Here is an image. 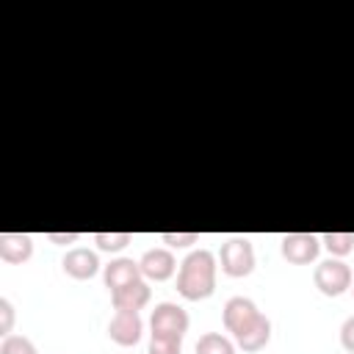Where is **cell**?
I'll use <instances>...</instances> for the list:
<instances>
[{
  "instance_id": "cell-1",
  "label": "cell",
  "mask_w": 354,
  "mask_h": 354,
  "mask_svg": "<svg viewBox=\"0 0 354 354\" xmlns=\"http://www.w3.org/2000/svg\"><path fill=\"white\" fill-rule=\"evenodd\" d=\"M216 290V254L210 249H194L177 271V293L188 301L207 299Z\"/></svg>"
},
{
  "instance_id": "cell-2",
  "label": "cell",
  "mask_w": 354,
  "mask_h": 354,
  "mask_svg": "<svg viewBox=\"0 0 354 354\" xmlns=\"http://www.w3.org/2000/svg\"><path fill=\"white\" fill-rule=\"evenodd\" d=\"M218 263H221V271L227 277H246L252 274L254 268V246L249 243V238H227L221 243V252H218Z\"/></svg>"
},
{
  "instance_id": "cell-3",
  "label": "cell",
  "mask_w": 354,
  "mask_h": 354,
  "mask_svg": "<svg viewBox=\"0 0 354 354\" xmlns=\"http://www.w3.org/2000/svg\"><path fill=\"white\" fill-rule=\"evenodd\" d=\"M351 279H354L351 277V268L343 260H335V257L318 263L315 271H313V282H315V288L324 296H340V293H346L351 288Z\"/></svg>"
},
{
  "instance_id": "cell-4",
  "label": "cell",
  "mask_w": 354,
  "mask_h": 354,
  "mask_svg": "<svg viewBox=\"0 0 354 354\" xmlns=\"http://www.w3.org/2000/svg\"><path fill=\"white\" fill-rule=\"evenodd\" d=\"M188 313L174 304V301H160L155 304L152 315H149V326L152 335H166V337H183L188 332Z\"/></svg>"
},
{
  "instance_id": "cell-5",
  "label": "cell",
  "mask_w": 354,
  "mask_h": 354,
  "mask_svg": "<svg viewBox=\"0 0 354 354\" xmlns=\"http://www.w3.org/2000/svg\"><path fill=\"white\" fill-rule=\"evenodd\" d=\"M279 252L288 263L293 266H307L318 257L321 252V238L313 235V232H288L282 235V243H279Z\"/></svg>"
},
{
  "instance_id": "cell-6",
  "label": "cell",
  "mask_w": 354,
  "mask_h": 354,
  "mask_svg": "<svg viewBox=\"0 0 354 354\" xmlns=\"http://www.w3.org/2000/svg\"><path fill=\"white\" fill-rule=\"evenodd\" d=\"M257 315H260L257 304H254L252 299H246V296H232V299H227V304H224V310H221L224 329L232 332V337H235L238 332H243L252 321H257Z\"/></svg>"
},
{
  "instance_id": "cell-7",
  "label": "cell",
  "mask_w": 354,
  "mask_h": 354,
  "mask_svg": "<svg viewBox=\"0 0 354 354\" xmlns=\"http://www.w3.org/2000/svg\"><path fill=\"white\" fill-rule=\"evenodd\" d=\"M144 335V321L138 313H127V310H116L111 324H108V337L116 346H136Z\"/></svg>"
},
{
  "instance_id": "cell-8",
  "label": "cell",
  "mask_w": 354,
  "mask_h": 354,
  "mask_svg": "<svg viewBox=\"0 0 354 354\" xmlns=\"http://www.w3.org/2000/svg\"><path fill=\"white\" fill-rule=\"evenodd\" d=\"M138 266H141L144 279H152V282H163V279H169V277L177 271V260H174V254H171L169 249H160V246L147 249V252L141 254Z\"/></svg>"
},
{
  "instance_id": "cell-9",
  "label": "cell",
  "mask_w": 354,
  "mask_h": 354,
  "mask_svg": "<svg viewBox=\"0 0 354 354\" xmlns=\"http://www.w3.org/2000/svg\"><path fill=\"white\" fill-rule=\"evenodd\" d=\"M61 266H64V274H69L72 279H91L100 271V257L86 246H75L64 254Z\"/></svg>"
},
{
  "instance_id": "cell-10",
  "label": "cell",
  "mask_w": 354,
  "mask_h": 354,
  "mask_svg": "<svg viewBox=\"0 0 354 354\" xmlns=\"http://www.w3.org/2000/svg\"><path fill=\"white\" fill-rule=\"evenodd\" d=\"M149 296H152V288H149V282L141 277V279H136V282H130V285L113 290V293H111V304H113V310L138 313L141 307L149 304Z\"/></svg>"
},
{
  "instance_id": "cell-11",
  "label": "cell",
  "mask_w": 354,
  "mask_h": 354,
  "mask_svg": "<svg viewBox=\"0 0 354 354\" xmlns=\"http://www.w3.org/2000/svg\"><path fill=\"white\" fill-rule=\"evenodd\" d=\"M102 277H105V288L113 293V290H119V288H124V285L141 279L144 274H141L138 260H133V257H116V260H111V263L105 266Z\"/></svg>"
},
{
  "instance_id": "cell-12",
  "label": "cell",
  "mask_w": 354,
  "mask_h": 354,
  "mask_svg": "<svg viewBox=\"0 0 354 354\" xmlns=\"http://www.w3.org/2000/svg\"><path fill=\"white\" fill-rule=\"evenodd\" d=\"M33 254V238L25 232H0V260L19 266L30 260Z\"/></svg>"
},
{
  "instance_id": "cell-13",
  "label": "cell",
  "mask_w": 354,
  "mask_h": 354,
  "mask_svg": "<svg viewBox=\"0 0 354 354\" xmlns=\"http://www.w3.org/2000/svg\"><path fill=\"white\" fill-rule=\"evenodd\" d=\"M268 340H271V321L263 313L257 315V321H252L243 332L235 335V343L243 351H260V348H266Z\"/></svg>"
},
{
  "instance_id": "cell-14",
  "label": "cell",
  "mask_w": 354,
  "mask_h": 354,
  "mask_svg": "<svg viewBox=\"0 0 354 354\" xmlns=\"http://www.w3.org/2000/svg\"><path fill=\"white\" fill-rule=\"evenodd\" d=\"M194 351H196V354H235V346H232L230 337H224V335H218V332H205V335L196 340Z\"/></svg>"
},
{
  "instance_id": "cell-15",
  "label": "cell",
  "mask_w": 354,
  "mask_h": 354,
  "mask_svg": "<svg viewBox=\"0 0 354 354\" xmlns=\"http://www.w3.org/2000/svg\"><path fill=\"white\" fill-rule=\"evenodd\" d=\"M321 246L332 257H343L354 249V232H326V235H321Z\"/></svg>"
},
{
  "instance_id": "cell-16",
  "label": "cell",
  "mask_w": 354,
  "mask_h": 354,
  "mask_svg": "<svg viewBox=\"0 0 354 354\" xmlns=\"http://www.w3.org/2000/svg\"><path fill=\"white\" fill-rule=\"evenodd\" d=\"M130 241H133L130 232H94V243L102 252H122Z\"/></svg>"
},
{
  "instance_id": "cell-17",
  "label": "cell",
  "mask_w": 354,
  "mask_h": 354,
  "mask_svg": "<svg viewBox=\"0 0 354 354\" xmlns=\"http://www.w3.org/2000/svg\"><path fill=\"white\" fill-rule=\"evenodd\" d=\"M0 354H39V348L25 335H6L0 343Z\"/></svg>"
},
{
  "instance_id": "cell-18",
  "label": "cell",
  "mask_w": 354,
  "mask_h": 354,
  "mask_svg": "<svg viewBox=\"0 0 354 354\" xmlns=\"http://www.w3.org/2000/svg\"><path fill=\"white\" fill-rule=\"evenodd\" d=\"M147 354H183V337H166V335H152Z\"/></svg>"
},
{
  "instance_id": "cell-19",
  "label": "cell",
  "mask_w": 354,
  "mask_h": 354,
  "mask_svg": "<svg viewBox=\"0 0 354 354\" xmlns=\"http://www.w3.org/2000/svg\"><path fill=\"white\" fill-rule=\"evenodd\" d=\"M160 238H163V243H169L174 249H183V246L196 243L199 241V232H163Z\"/></svg>"
},
{
  "instance_id": "cell-20",
  "label": "cell",
  "mask_w": 354,
  "mask_h": 354,
  "mask_svg": "<svg viewBox=\"0 0 354 354\" xmlns=\"http://www.w3.org/2000/svg\"><path fill=\"white\" fill-rule=\"evenodd\" d=\"M11 326H14V304L8 299H0V335H11Z\"/></svg>"
},
{
  "instance_id": "cell-21",
  "label": "cell",
  "mask_w": 354,
  "mask_h": 354,
  "mask_svg": "<svg viewBox=\"0 0 354 354\" xmlns=\"http://www.w3.org/2000/svg\"><path fill=\"white\" fill-rule=\"evenodd\" d=\"M340 346H343L348 354H354V315H348V318L343 321V326H340Z\"/></svg>"
},
{
  "instance_id": "cell-22",
  "label": "cell",
  "mask_w": 354,
  "mask_h": 354,
  "mask_svg": "<svg viewBox=\"0 0 354 354\" xmlns=\"http://www.w3.org/2000/svg\"><path fill=\"white\" fill-rule=\"evenodd\" d=\"M47 241H53V243H75L77 232H47Z\"/></svg>"
},
{
  "instance_id": "cell-23",
  "label": "cell",
  "mask_w": 354,
  "mask_h": 354,
  "mask_svg": "<svg viewBox=\"0 0 354 354\" xmlns=\"http://www.w3.org/2000/svg\"><path fill=\"white\" fill-rule=\"evenodd\" d=\"M351 293H354V285H351Z\"/></svg>"
}]
</instances>
